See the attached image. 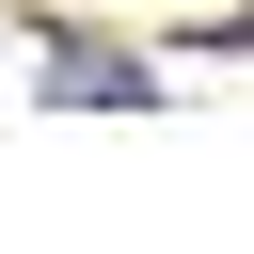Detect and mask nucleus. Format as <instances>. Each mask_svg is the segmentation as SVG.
<instances>
[{
    "mask_svg": "<svg viewBox=\"0 0 254 254\" xmlns=\"http://www.w3.org/2000/svg\"><path fill=\"white\" fill-rule=\"evenodd\" d=\"M48 95L95 111V95H143V64H111V48H48Z\"/></svg>",
    "mask_w": 254,
    "mask_h": 254,
    "instance_id": "f257e3e1",
    "label": "nucleus"
}]
</instances>
